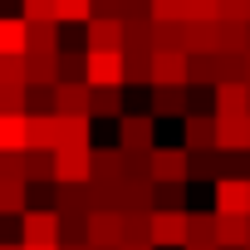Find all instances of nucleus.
Listing matches in <instances>:
<instances>
[{"label":"nucleus","mask_w":250,"mask_h":250,"mask_svg":"<svg viewBox=\"0 0 250 250\" xmlns=\"http://www.w3.org/2000/svg\"><path fill=\"white\" fill-rule=\"evenodd\" d=\"M147 177H152V187H187V152L182 147H152Z\"/></svg>","instance_id":"f03ea898"},{"label":"nucleus","mask_w":250,"mask_h":250,"mask_svg":"<svg viewBox=\"0 0 250 250\" xmlns=\"http://www.w3.org/2000/svg\"><path fill=\"white\" fill-rule=\"evenodd\" d=\"M49 113L54 118H88V83H54L49 88Z\"/></svg>","instance_id":"423d86ee"},{"label":"nucleus","mask_w":250,"mask_h":250,"mask_svg":"<svg viewBox=\"0 0 250 250\" xmlns=\"http://www.w3.org/2000/svg\"><path fill=\"white\" fill-rule=\"evenodd\" d=\"M25 54H59V25L25 20Z\"/></svg>","instance_id":"f3484780"},{"label":"nucleus","mask_w":250,"mask_h":250,"mask_svg":"<svg viewBox=\"0 0 250 250\" xmlns=\"http://www.w3.org/2000/svg\"><path fill=\"white\" fill-rule=\"evenodd\" d=\"M20 20H49L54 25V0H25V15Z\"/></svg>","instance_id":"c9c22d12"},{"label":"nucleus","mask_w":250,"mask_h":250,"mask_svg":"<svg viewBox=\"0 0 250 250\" xmlns=\"http://www.w3.org/2000/svg\"><path fill=\"white\" fill-rule=\"evenodd\" d=\"M20 245H59V216L49 206H25L20 216Z\"/></svg>","instance_id":"7ed1b4c3"},{"label":"nucleus","mask_w":250,"mask_h":250,"mask_svg":"<svg viewBox=\"0 0 250 250\" xmlns=\"http://www.w3.org/2000/svg\"><path fill=\"white\" fill-rule=\"evenodd\" d=\"M182 245H216V216H211V211H187V221H182Z\"/></svg>","instance_id":"aec40b11"},{"label":"nucleus","mask_w":250,"mask_h":250,"mask_svg":"<svg viewBox=\"0 0 250 250\" xmlns=\"http://www.w3.org/2000/svg\"><path fill=\"white\" fill-rule=\"evenodd\" d=\"M88 118H123V88H88Z\"/></svg>","instance_id":"bb28decb"},{"label":"nucleus","mask_w":250,"mask_h":250,"mask_svg":"<svg viewBox=\"0 0 250 250\" xmlns=\"http://www.w3.org/2000/svg\"><path fill=\"white\" fill-rule=\"evenodd\" d=\"M88 152H93V147L54 152V187H83V182H88Z\"/></svg>","instance_id":"4468645a"},{"label":"nucleus","mask_w":250,"mask_h":250,"mask_svg":"<svg viewBox=\"0 0 250 250\" xmlns=\"http://www.w3.org/2000/svg\"><path fill=\"white\" fill-rule=\"evenodd\" d=\"M0 88H25V54L20 59H0Z\"/></svg>","instance_id":"473e14b6"},{"label":"nucleus","mask_w":250,"mask_h":250,"mask_svg":"<svg viewBox=\"0 0 250 250\" xmlns=\"http://www.w3.org/2000/svg\"><path fill=\"white\" fill-rule=\"evenodd\" d=\"M118 250H152V245H118Z\"/></svg>","instance_id":"58836bf2"},{"label":"nucleus","mask_w":250,"mask_h":250,"mask_svg":"<svg viewBox=\"0 0 250 250\" xmlns=\"http://www.w3.org/2000/svg\"><path fill=\"white\" fill-rule=\"evenodd\" d=\"M182 221H187V211H152L147 216V245L152 250H182Z\"/></svg>","instance_id":"39448f33"},{"label":"nucleus","mask_w":250,"mask_h":250,"mask_svg":"<svg viewBox=\"0 0 250 250\" xmlns=\"http://www.w3.org/2000/svg\"><path fill=\"white\" fill-rule=\"evenodd\" d=\"M250 245V216H216V250H245Z\"/></svg>","instance_id":"2eb2a0df"},{"label":"nucleus","mask_w":250,"mask_h":250,"mask_svg":"<svg viewBox=\"0 0 250 250\" xmlns=\"http://www.w3.org/2000/svg\"><path fill=\"white\" fill-rule=\"evenodd\" d=\"M182 54H216V25H182Z\"/></svg>","instance_id":"a878e982"},{"label":"nucleus","mask_w":250,"mask_h":250,"mask_svg":"<svg viewBox=\"0 0 250 250\" xmlns=\"http://www.w3.org/2000/svg\"><path fill=\"white\" fill-rule=\"evenodd\" d=\"M30 206V187L20 177H0V216H25Z\"/></svg>","instance_id":"b1692460"},{"label":"nucleus","mask_w":250,"mask_h":250,"mask_svg":"<svg viewBox=\"0 0 250 250\" xmlns=\"http://www.w3.org/2000/svg\"><path fill=\"white\" fill-rule=\"evenodd\" d=\"M0 152H25V118L0 113Z\"/></svg>","instance_id":"c85d7f7f"},{"label":"nucleus","mask_w":250,"mask_h":250,"mask_svg":"<svg viewBox=\"0 0 250 250\" xmlns=\"http://www.w3.org/2000/svg\"><path fill=\"white\" fill-rule=\"evenodd\" d=\"M147 20H177L182 25V0H147Z\"/></svg>","instance_id":"72a5a7b5"},{"label":"nucleus","mask_w":250,"mask_h":250,"mask_svg":"<svg viewBox=\"0 0 250 250\" xmlns=\"http://www.w3.org/2000/svg\"><path fill=\"white\" fill-rule=\"evenodd\" d=\"M245 250H250V245H245Z\"/></svg>","instance_id":"37998d69"},{"label":"nucleus","mask_w":250,"mask_h":250,"mask_svg":"<svg viewBox=\"0 0 250 250\" xmlns=\"http://www.w3.org/2000/svg\"><path fill=\"white\" fill-rule=\"evenodd\" d=\"M20 182L25 187H40V182H54V152H20Z\"/></svg>","instance_id":"6ab92c4d"},{"label":"nucleus","mask_w":250,"mask_h":250,"mask_svg":"<svg viewBox=\"0 0 250 250\" xmlns=\"http://www.w3.org/2000/svg\"><path fill=\"white\" fill-rule=\"evenodd\" d=\"M83 240H88V245H108V250H118V245H123L118 211H88V216H83Z\"/></svg>","instance_id":"9b49d317"},{"label":"nucleus","mask_w":250,"mask_h":250,"mask_svg":"<svg viewBox=\"0 0 250 250\" xmlns=\"http://www.w3.org/2000/svg\"><path fill=\"white\" fill-rule=\"evenodd\" d=\"M182 83H187V88H216V83H221V79H216V59H211V54H187Z\"/></svg>","instance_id":"4be33fe9"},{"label":"nucleus","mask_w":250,"mask_h":250,"mask_svg":"<svg viewBox=\"0 0 250 250\" xmlns=\"http://www.w3.org/2000/svg\"><path fill=\"white\" fill-rule=\"evenodd\" d=\"M211 152H221V157H240V152H250V118H216Z\"/></svg>","instance_id":"20e7f679"},{"label":"nucleus","mask_w":250,"mask_h":250,"mask_svg":"<svg viewBox=\"0 0 250 250\" xmlns=\"http://www.w3.org/2000/svg\"><path fill=\"white\" fill-rule=\"evenodd\" d=\"M59 250H88V240H59Z\"/></svg>","instance_id":"e433bc0d"},{"label":"nucleus","mask_w":250,"mask_h":250,"mask_svg":"<svg viewBox=\"0 0 250 250\" xmlns=\"http://www.w3.org/2000/svg\"><path fill=\"white\" fill-rule=\"evenodd\" d=\"M20 250H59V245H20Z\"/></svg>","instance_id":"4c0bfd02"},{"label":"nucleus","mask_w":250,"mask_h":250,"mask_svg":"<svg viewBox=\"0 0 250 250\" xmlns=\"http://www.w3.org/2000/svg\"><path fill=\"white\" fill-rule=\"evenodd\" d=\"M211 216H250V182L216 177V211Z\"/></svg>","instance_id":"0eeeda50"},{"label":"nucleus","mask_w":250,"mask_h":250,"mask_svg":"<svg viewBox=\"0 0 250 250\" xmlns=\"http://www.w3.org/2000/svg\"><path fill=\"white\" fill-rule=\"evenodd\" d=\"M221 83H245V54H211Z\"/></svg>","instance_id":"7c9ffc66"},{"label":"nucleus","mask_w":250,"mask_h":250,"mask_svg":"<svg viewBox=\"0 0 250 250\" xmlns=\"http://www.w3.org/2000/svg\"><path fill=\"white\" fill-rule=\"evenodd\" d=\"M245 83H250V54H245Z\"/></svg>","instance_id":"a19ab883"},{"label":"nucleus","mask_w":250,"mask_h":250,"mask_svg":"<svg viewBox=\"0 0 250 250\" xmlns=\"http://www.w3.org/2000/svg\"><path fill=\"white\" fill-rule=\"evenodd\" d=\"M182 250H216V245H182Z\"/></svg>","instance_id":"ea45409f"},{"label":"nucleus","mask_w":250,"mask_h":250,"mask_svg":"<svg viewBox=\"0 0 250 250\" xmlns=\"http://www.w3.org/2000/svg\"><path fill=\"white\" fill-rule=\"evenodd\" d=\"M20 54H25V20L0 15V59H20Z\"/></svg>","instance_id":"5701e85b"},{"label":"nucleus","mask_w":250,"mask_h":250,"mask_svg":"<svg viewBox=\"0 0 250 250\" xmlns=\"http://www.w3.org/2000/svg\"><path fill=\"white\" fill-rule=\"evenodd\" d=\"M187 74V54H152L147 59V88H177Z\"/></svg>","instance_id":"ddd939ff"},{"label":"nucleus","mask_w":250,"mask_h":250,"mask_svg":"<svg viewBox=\"0 0 250 250\" xmlns=\"http://www.w3.org/2000/svg\"><path fill=\"white\" fill-rule=\"evenodd\" d=\"M157 147V123L147 113H123L118 118V152L123 157H147Z\"/></svg>","instance_id":"f257e3e1"},{"label":"nucleus","mask_w":250,"mask_h":250,"mask_svg":"<svg viewBox=\"0 0 250 250\" xmlns=\"http://www.w3.org/2000/svg\"><path fill=\"white\" fill-rule=\"evenodd\" d=\"M147 59H152V49H123V54H118V64H123V88L147 83Z\"/></svg>","instance_id":"cd10ccee"},{"label":"nucleus","mask_w":250,"mask_h":250,"mask_svg":"<svg viewBox=\"0 0 250 250\" xmlns=\"http://www.w3.org/2000/svg\"><path fill=\"white\" fill-rule=\"evenodd\" d=\"M54 143H59V118L54 113H25V147L54 152Z\"/></svg>","instance_id":"1a4fd4ad"},{"label":"nucleus","mask_w":250,"mask_h":250,"mask_svg":"<svg viewBox=\"0 0 250 250\" xmlns=\"http://www.w3.org/2000/svg\"><path fill=\"white\" fill-rule=\"evenodd\" d=\"M88 138H93L88 118H59V143H54V152H79V147H88Z\"/></svg>","instance_id":"412c9836"},{"label":"nucleus","mask_w":250,"mask_h":250,"mask_svg":"<svg viewBox=\"0 0 250 250\" xmlns=\"http://www.w3.org/2000/svg\"><path fill=\"white\" fill-rule=\"evenodd\" d=\"M0 113L25 118V88H0Z\"/></svg>","instance_id":"f704fd0d"},{"label":"nucleus","mask_w":250,"mask_h":250,"mask_svg":"<svg viewBox=\"0 0 250 250\" xmlns=\"http://www.w3.org/2000/svg\"><path fill=\"white\" fill-rule=\"evenodd\" d=\"M226 167L221 152H187V182H216Z\"/></svg>","instance_id":"393cba45"},{"label":"nucleus","mask_w":250,"mask_h":250,"mask_svg":"<svg viewBox=\"0 0 250 250\" xmlns=\"http://www.w3.org/2000/svg\"><path fill=\"white\" fill-rule=\"evenodd\" d=\"M93 5L88 0H54V25H88Z\"/></svg>","instance_id":"c756f323"},{"label":"nucleus","mask_w":250,"mask_h":250,"mask_svg":"<svg viewBox=\"0 0 250 250\" xmlns=\"http://www.w3.org/2000/svg\"><path fill=\"white\" fill-rule=\"evenodd\" d=\"M0 250H20V245H5V240H0Z\"/></svg>","instance_id":"79ce46f5"},{"label":"nucleus","mask_w":250,"mask_h":250,"mask_svg":"<svg viewBox=\"0 0 250 250\" xmlns=\"http://www.w3.org/2000/svg\"><path fill=\"white\" fill-rule=\"evenodd\" d=\"M182 196H187V187H152V211H187Z\"/></svg>","instance_id":"2f4dec72"},{"label":"nucleus","mask_w":250,"mask_h":250,"mask_svg":"<svg viewBox=\"0 0 250 250\" xmlns=\"http://www.w3.org/2000/svg\"><path fill=\"white\" fill-rule=\"evenodd\" d=\"M123 49V30H118V20H88V54H118Z\"/></svg>","instance_id":"dca6fc26"},{"label":"nucleus","mask_w":250,"mask_h":250,"mask_svg":"<svg viewBox=\"0 0 250 250\" xmlns=\"http://www.w3.org/2000/svg\"><path fill=\"white\" fill-rule=\"evenodd\" d=\"M54 83H59L54 54H25V88H54Z\"/></svg>","instance_id":"a211bd4d"},{"label":"nucleus","mask_w":250,"mask_h":250,"mask_svg":"<svg viewBox=\"0 0 250 250\" xmlns=\"http://www.w3.org/2000/svg\"><path fill=\"white\" fill-rule=\"evenodd\" d=\"M187 113H196L187 83H177V88H152V113H147L152 123H157V118H187Z\"/></svg>","instance_id":"9d476101"},{"label":"nucleus","mask_w":250,"mask_h":250,"mask_svg":"<svg viewBox=\"0 0 250 250\" xmlns=\"http://www.w3.org/2000/svg\"><path fill=\"white\" fill-rule=\"evenodd\" d=\"M211 108V118H250V83H216Z\"/></svg>","instance_id":"6e6552de"},{"label":"nucleus","mask_w":250,"mask_h":250,"mask_svg":"<svg viewBox=\"0 0 250 250\" xmlns=\"http://www.w3.org/2000/svg\"><path fill=\"white\" fill-rule=\"evenodd\" d=\"M211 138H216L211 113H187L182 118V152H211Z\"/></svg>","instance_id":"f8f14e48"}]
</instances>
